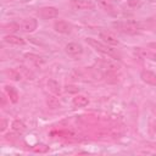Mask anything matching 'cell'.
Returning a JSON list of instances; mask_svg holds the SVG:
<instances>
[{
  "label": "cell",
  "instance_id": "obj_6",
  "mask_svg": "<svg viewBox=\"0 0 156 156\" xmlns=\"http://www.w3.org/2000/svg\"><path fill=\"white\" fill-rule=\"evenodd\" d=\"M65 51L69 56H78V55H80L83 52V48L78 43H68L65 46Z\"/></svg>",
  "mask_w": 156,
  "mask_h": 156
},
{
  "label": "cell",
  "instance_id": "obj_4",
  "mask_svg": "<svg viewBox=\"0 0 156 156\" xmlns=\"http://www.w3.org/2000/svg\"><path fill=\"white\" fill-rule=\"evenodd\" d=\"M38 27V22L35 18H24L21 23H20V29L26 32V33H32L37 29Z\"/></svg>",
  "mask_w": 156,
  "mask_h": 156
},
{
  "label": "cell",
  "instance_id": "obj_8",
  "mask_svg": "<svg viewBox=\"0 0 156 156\" xmlns=\"http://www.w3.org/2000/svg\"><path fill=\"white\" fill-rule=\"evenodd\" d=\"M140 78L144 83L150 84V85H156V73L149 69H144L140 73Z\"/></svg>",
  "mask_w": 156,
  "mask_h": 156
},
{
  "label": "cell",
  "instance_id": "obj_1",
  "mask_svg": "<svg viewBox=\"0 0 156 156\" xmlns=\"http://www.w3.org/2000/svg\"><path fill=\"white\" fill-rule=\"evenodd\" d=\"M85 41H87L93 49H95L98 52H101V54L107 55V56H111V57H116V56H117V54L115 52L113 49H111V48H110L108 45H106V44H102V43L99 41L98 39H94V38H87Z\"/></svg>",
  "mask_w": 156,
  "mask_h": 156
},
{
  "label": "cell",
  "instance_id": "obj_23",
  "mask_svg": "<svg viewBox=\"0 0 156 156\" xmlns=\"http://www.w3.org/2000/svg\"><path fill=\"white\" fill-rule=\"evenodd\" d=\"M66 91H68V93H77L78 91V88L72 87V85H67L66 87Z\"/></svg>",
  "mask_w": 156,
  "mask_h": 156
},
{
  "label": "cell",
  "instance_id": "obj_7",
  "mask_svg": "<svg viewBox=\"0 0 156 156\" xmlns=\"http://www.w3.org/2000/svg\"><path fill=\"white\" fill-rule=\"evenodd\" d=\"M54 29L57 32V33H61V34H68L71 33V24L66 21H62V20H58L54 23Z\"/></svg>",
  "mask_w": 156,
  "mask_h": 156
},
{
  "label": "cell",
  "instance_id": "obj_11",
  "mask_svg": "<svg viewBox=\"0 0 156 156\" xmlns=\"http://www.w3.org/2000/svg\"><path fill=\"white\" fill-rule=\"evenodd\" d=\"M5 91H6V94H7V96H9V100H10L11 102L16 104V102L18 101V91L16 90L15 87H12V85H6V87H5Z\"/></svg>",
  "mask_w": 156,
  "mask_h": 156
},
{
  "label": "cell",
  "instance_id": "obj_5",
  "mask_svg": "<svg viewBox=\"0 0 156 156\" xmlns=\"http://www.w3.org/2000/svg\"><path fill=\"white\" fill-rule=\"evenodd\" d=\"M71 6L74 10H93L95 5L89 0H71Z\"/></svg>",
  "mask_w": 156,
  "mask_h": 156
},
{
  "label": "cell",
  "instance_id": "obj_14",
  "mask_svg": "<svg viewBox=\"0 0 156 156\" xmlns=\"http://www.w3.org/2000/svg\"><path fill=\"white\" fill-rule=\"evenodd\" d=\"M98 2H99V5L104 9V11H106V12H108V13H111V15L115 13V12H113V6H112V4H111V0H98Z\"/></svg>",
  "mask_w": 156,
  "mask_h": 156
},
{
  "label": "cell",
  "instance_id": "obj_26",
  "mask_svg": "<svg viewBox=\"0 0 156 156\" xmlns=\"http://www.w3.org/2000/svg\"><path fill=\"white\" fill-rule=\"evenodd\" d=\"M147 48L149 49H152V50H156V43H149L147 44Z\"/></svg>",
  "mask_w": 156,
  "mask_h": 156
},
{
  "label": "cell",
  "instance_id": "obj_3",
  "mask_svg": "<svg viewBox=\"0 0 156 156\" xmlns=\"http://www.w3.org/2000/svg\"><path fill=\"white\" fill-rule=\"evenodd\" d=\"M37 13L43 20H52L58 16V10L54 6H44V7H40Z\"/></svg>",
  "mask_w": 156,
  "mask_h": 156
},
{
  "label": "cell",
  "instance_id": "obj_10",
  "mask_svg": "<svg viewBox=\"0 0 156 156\" xmlns=\"http://www.w3.org/2000/svg\"><path fill=\"white\" fill-rule=\"evenodd\" d=\"M4 40L6 41V43H9V44H12V45H24L26 44V41H24V39H22L21 37H17V35H13V34H7V35H5V38H4Z\"/></svg>",
  "mask_w": 156,
  "mask_h": 156
},
{
  "label": "cell",
  "instance_id": "obj_9",
  "mask_svg": "<svg viewBox=\"0 0 156 156\" xmlns=\"http://www.w3.org/2000/svg\"><path fill=\"white\" fill-rule=\"evenodd\" d=\"M99 35H100V39H102L104 43H106L107 45H112V46L118 45V40L116 39V37L111 32H108V30H101Z\"/></svg>",
  "mask_w": 156,
  "mask_h": 156
},
{
  "label": "cell",
  "instance_id": "obj_19",
  "mask_svg": "<svg viewBox=\"0 0 156 156\" xmlns=\"http://www.w3.org/2000/svg\"><path fill=\"white\" fill-rule=\"evenodd\" d=\"M4 28V30H10V32H15V30H18L20 29V24H17V23H9V24H6V26H4L2 27Z\"/></svg>",
  "mask_w": 156,
  "mask_h": 156
},
{
  "label": "cell",
  "instance_id": "obj_2",
  "mask_svg": "<svg viewBox=\"0 0 156 156\" xmlns=\"http://www.w3.org/2000/svg\"><path fill=\"white\" fill-rule=\"evenodd\" d=\"M113 27H116L117 30H119L124 34H129V35L138 34L139 29H140V26L136 22H115Z\"/></svg>",
  "mask_w": 156,
  "mask_h": 156
},
{
  "label": "cell",
  "instance_id": "obj_24",
  "mask_svg": "<svg viewBox=\"0 0 156 156\" xmlns=\"http://www.w3.org/2000/svg\"><path fill=\"white\" fill-rule=\"evenodd\" d=\"M150 127H151V129L156 133V119H152V121L150 122Z\"/></svg>",
  "mask_w": 156,
  "mask_h": 156
},
{
  "label": "cell",
  "instance_id": "obj_25",
  "mask_svg": "<svg viewBox=\"0 0 156 156\" xmlns=\"http://www.w3.org/2000/svg\"><path fill=\"white\" fill-rule=\"evenodd\" d=\"M5 104H6V96L5 94H1V106H5Z\"/></svg>",
  "mask_w": 156,
  "mask_h": 156
},
{
  "label": "cell",
  "instance_id": "obj_16",
  "mask_svg": "<svg viewBox=\"0 0 156 156\" xmlns=\"http://www.w3.org/2000/svg\"><path fill=\"white\" fill-rule=\"evenodd\" d=\"M5 74L10 78V79H12V80H20L21 79V73L18 72V71H16V69H12V68H9V69H6L5 71Z\"/></svg>",
  "mask_w": 156,
  "mask_h": 156
},
{
  "label": "cell",
  "instance_id": "obj_21",
  "mask_svg": "<svg viewBox=\"0 0 156 156\" xmlns=\"http://www.w3.org/2000/svg\"><path fill=\"white\" fill-rule=\"evenodd\" d=\"M143 55H144L145 57L152 60V61H156V54H154V52H150V51H143Z\"/></svg>",
  "mask_w": 156,
  "mask_h": 156
},
{
  "label": "cell",
  "instance_id": "obj_15",
  "mask_svg": "<svg viewBox=\"0 0 156 156\" xmlns=\"http://www.w3.org/2000/svg\"><path fill=\"white\" fill-rule=\"evenodd\" d=\"M11 127H12V129H13L15 132H17V133H22V132L26 130V124H24L22 121H20V119H15V121L12 122Z\"/></svg>",
  "mask_w": 156,
  "mask_h": 156
},
{
  "label": "cell",
  "instance_id": "obj_13",
  "mask_svg": "<svg viewBox=\"0 0 156 156\" xmlns=\"http://www.w3.org/2000/svg\"><path fill=\"white\" fill-rule=\"evenodd\" d=\"M48 88H49V90H50L52 94H55V95H58V94L61 93V89H60L58 83H57L56 80H54V79L48 80Z\"/></svg>",
  "mask_w": 156,
  "mask_h": 156
},
{
  "label": "cell",
  "instance_id": "obj_20",
  "mask_svg": "<svg viewBox=\"0 0 156 156\" xmlns=\"http://www.w3.org/2000/svg\"><path fill=\"white\" fill-rule=\"evenodd\" d=\"M33 150H34L35 152H46V151L49 150V146H46V145H44V144H39V145L34 146Z\"/></svg>",
  "mask_w": 156,
  "mask_h": 156
},
{
  "label": "cell",
  "instance_id": "obj_22",
  "mask_svg": "<svg viewBox=\"0 0 156 156\" xmlns=\"http://www.w3.org/2000/svg\"><path fill=\"white\" fill-rule=\"evenodd\" d=\"M6 127H7V121H6L5 118H1V126H0V130H1V132H5Z\"/></svg>",
  "mask_w": 156,
  "mask_h": 156
},
{
  "label": "cell",
  "instance_id": "obj_27",
  "mask_svg": "<svg viewBox=\"0 0 156 156\" xmlns=\"http://www.w3.org/2000/svg\"><path fill=\"white\" fill-rule=\"evenodd\" d=\"M111 1H121V0H111Z\"/></svg>",
  "mask_w": 156,
  "mask_h": 156
},
{
  "label": "cell",
  "instance_id": "obj_12",
  "mask_svg": "<svg viewBox=\"0 0 156 156\" xmlns=\"http://www.w3.org/2000/svg\"><path fill=\"white\" fill-rule=\"evenodd\" d=\"M72 104L76 106V107H84L89 104V99L84 95H76L73 99H72Z\"/></svg>",
  "mask_w": 156,
  "mask_h": 156
},
{
  "label": "cell",
  "instance_id": "obj_18",
  "mask_svg": "<svg viewBox=\"0 0 156 156\" xmlns=\"http://www.w3.org/2000/svg\"><path fill=\"white\" fill-rule=\"evenodd\" d=\"M24 56H26L28 60H30V61H33L34 63H37V65H40V63H43V62H44V60H43L40 56L34 55V54H26Z\"/></svg>",
  "mask_w": 156,
  "mask_h": 156
},
{
  "label": "cell",
  "instance_id": "obj_17",
  "mask_svg": "<svg viewBox=\"0 0 156 156\" xmlns=\"http://www.w3.org/2000/svg\"><path fill=\"white\" fill-rule=\"evenodd\" d=\"M46 104H48V106H49L50 108H58V107L61 106L58 99L55 98V96H52V95L48 96V99H46Z\"/></svg>",
  "mask_w": 156,
  "mask_h": 156
}]
</instances>
